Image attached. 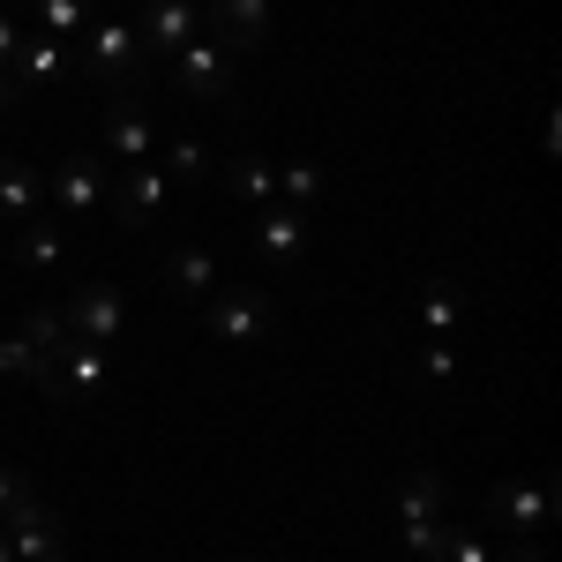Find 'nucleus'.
<instances>
[{
  "label": "nucleus",
  "instance_id": "1",
  "mask_svg": "<svg viewBox=\"0 0 562 562\" xmlns=\"http://www.w3.org/2000/svg\"><path fill=\"white\" fill-rule=\"evenodd\" d=\"M83 68H90V83H105L113 98H143L150 53H143V38H135L128 15H98V23H83Z\"/></svg>",
  "mask_w": 562,
  "mask_h": 562
},
{
  "label": "nucleus",
  "instance_id": "2",
  "mask_svg": "<svg viewBox=\"0 0 562 562\" xmlns=\"http://www.w3.org/2000/svg\"><path fill=\"white\" fill-rule=\"evenodd\" d=\"M158 83L173 90V98H188V105H233V98H240L233 53L217 38H188L180 53H166V60H158Z\"/></svg>",
  "mask_w": 562,
  "mask_h": 562
},
{
  "label": "nucleus",
  "instance_id": "3",
  "mask_svg": "<svg viewBox=\"0 0 562 562\" xmlns=\"http://www.w3.org/2000/svg\"><path fill=\"white\" fill-rule=\"evenodd\" d=\"M0 540H8L15 562H68V525H60V510L38 503V495H23V503L0 518Z\"/></svg>",
  "mask_w": 562,
  "mask_h": 562
},
{
  "label": "nucleus",
  "instance_id": "4",
  "mask_svg": "<svg viewBox=\"0 0 562 562\" xmlns=\"http://www.w3.org/2000/svg\"><path fill=\"white\" fill-rule=\"evenodd\" d=\"M442 503H450V495H442V473H428V465L397 480V540H405L413 555H428V548H435V532H442Z\"/></svg>",
  "mask_w": 562,
  "mask_h": 562
},
{
  "label": "nucleus",
  "instance_id": "5",
  "mask_svg": "<svg viewBox=\"0 0 562 562\" xmlns=\"http://www.w3.org/2000/svg\"><path fill=\"white\" fill-rule=\"evenodd\" d=\"M135 38H143V53H150V68L166 60V53H180L188 38H203V8L195 0H135Z\"/></svg>",
  "mask_w": 562,
  "mask_h": 562
},
{
  "label": "nucleus",
  "instance_id": "6",
  "mask_svg": "<svg viewBox=\"0 0 562 562\" xmlns=\"http://www.w3.org/2000/svg\"><path fill=\"white\" fill-rule=\"evenodd\" d=\"M53 203H60V217H98L105 211V195H113V173H105V158L98 150H76V158H60L53 166V188H45Z\"/></svg>",
  "mask_w": 562,
  "mask_h": 562
},
{
  "label": "nucleus",
  "instance_id": "7",
  "mask_svg": "<svg viewBox=\"0 0 562 562\" xmlns=\"http://www.w3.org/2000/svg\"><path fill=\"white\" fill-rule=\"evenodd\" d=\"M60 323H68V338H83V346H113V338H121V323H128L121 285H105V278L76 285V293L60 301Z\"/></svg>",
  "mask_w": 562,
  "mask_h": 562
},
{
  "label": "nucleus",
  "instance_id": "8",
  "mask_svg": "<svg viewBox=\"0 0 562 562\" xmlns=\"http://www.w3.org/2000/svg\"><path fill=\"white\" fill-rule=\"evenodd\" d=\"M487 518L510 525L518 540H540V532L555 525V487H548V480H503V487L487 495Z\"/></svg>",
  "mask_w": 562,
  "mask_h": 562
},
{
  "label": "nucleus",
  "instance_id": "9",
  "mask_svg": "<svg viewBox=\"0 0 562 562\" xmlns=\"http://www.w3.org/2000/svg\"><path fill=\"white\" fill-rule=\"evenodd\" d=\"M166 195H173V180H166V166L150 158V166H121V180H113V195H105V211H113V225H150V217L166 211Z\"/></svg>",
  "mask_w": 562,
  "mask_h": 562
},
{
  "label": "nucleus",
  "instance_id": "10",
  "mask_svg": "<svg viewBox=\"0 0 562 562\" xmlns=\"http://www.w3.org/2000/svg\"><path fill=\"white\" fill-rule=\"evenodd\" d=\"M158 158V128L143 98H113L105 105V166H150Z\"/></svg>",
  "mask_w": 562,
  "mask_h": 562
},
{
  "label": "nucleus",
  "instance_id": "11",
  "mask_svg": "<svg viewBox=\"0 0 562 562\" xmlns=\"http://www.w3.org/2000/svg\"><path fill=\"white\" fill-rule=\"evenodd\" d=\"M203 330H211L217 346H256L262 330H270V301L262 293H211L203 301Z\"/></svg>",
  "mask_w": 562,
  "mask_h": 562
},
{
  "label": "nucleus",
  "instance_id": "12",
  "mask_svg": "<svg viewBox=\"0 0 562 562\" xmlns=\"http://www.w3.org/2000/svg\"><path fill=\"white\" fill-rule=\"evenodd\" d=\"M203 23H211V38L240 60V53H256V45L270 38V0H211Z\"/></svg>",
  "mask_w": 562,
  "mask_h": 562
},
{
  "label": "nucleus",
  "instance_id": "13",
  "mask_svg": "<svg viewBox=\"0 0 562 562\" xmlns=\"http://www.w3.org/2000/svg\"><path fill=\"white\" fill-rule=\"evenodd\" d=\"M105 375H113L105 346L68 338V346H60V360H53V397H60V405H83V397H98V390H105Z\"/></svg>",
  "mask_w": 562,
  "mask_h": 562
},
{
  "label": "nucleus",
  "instance_id": "14",
  "mask_svg": "<svg viewBox=\"0 0 562 562\" xmlns=\"http://www.w3.org/2000/svg\"><path fill=\"white\" fill-rule=\"evenodd\" d=\"M256 256L270 262V270H293V262L307 256V211H278V203H262V217H256Z\"/></svg>",
  "mask_w": 562,
  "mask_h": 562
},
{
  "label": "nucleus",
  "instance_id": "15",
  "mask_svg": "<svg viewBox=\"0 0 562 562\" xmlns=\"http://www.w3.org/2000/svg\"><path fill=\"white\" fill-rule=\"evenodd\" d=\"M60 76H68V45L23 23V45H15V60H8V83L15 90H53Z\"/></svg>",
  "mask_w": 562,
  "mask_h": 562
},
{
  "label": "nucleus",
  "instance_id": "16",
  "mask_svg": "<svg viewBox=\"0 0 562 562\" xmlns=\"http://www.w3.org/2000/svg\"><path fill=\"white\" fill-rule=\"evenodd\" d=\"M166 293L188 301V307H203L217 293V256H211V248H195V240H180L173 256H166Z\"/></svg>",
  "mask_w": 562,
  "mask_h": 562
},
{
  "label": "nucleus",
  "instance_id": "17",
  "mask_svg": "<svg viewBox=\"0 0 562 562\" xmlns=\"http://www.w3.org/2000/svg\"><path fill=\"white\" fill-rule=\"evenodd\" d=\"M45 203V180L38 166H23V158H0V225H31Z\"/></svg>",
  "mask_w": 562,
  "mask_h": 562
},
{
  "label": "nucleus",
  "instance_id": "18",
  "mask_svg": "<svg viewBox=\"0 0 562 562\" xmlns=\"http://www.w3.org/2000/svg\"><path fill=\"white\" fill-rule=\"evenodd\" d=\"M15 262L38 270V278H60V270H68V233H60V225H38V217L15 225Z\"/></svg>",
  "mask_w": 562,
  "mask_h": 562
},
{
  "label": "nucleus",
  "instance_id": "19",
  "mask_svg": "<svg viewBox=\"0 0 562 562\" xmlns=\"http://www.w3.org/2000/svg\"><path fill=\"white\" fill-rule=\"evenodd\" d=\"M15 338L38 352V360H60V346H68V323H60V307H23ZM45 390H53V383H45Z\"/></svg>",
  "mask_w": 562,
  "mask_h": 562
},
{
  "label": "nucleus",
  "instance_id": "20",
  "mask_svg": "<svg viewBox=\"0 0 562 562\" xmlns=\"http://www.w3.org/2000/svg\"><path fill=\"white\" fill-rule=\"evenodd\" d=\"M458 315H465V285L435 278L428 301H420V330H428V338H450V330H458Z\"/></svg>",
  "mask_w": 562,
  "mask_h": 562
},
{
  "label": "nucleus",
  "instance_id": "21",
  "mask_svg": "<svg viewBox=\"0 0 562 562\" xmlns=\"http://www.w3.org/2000/svg\"><path fill=\"white\" fill-rule=\"evenodd\" d=\"M31 8H38V23H31V31H45V38H83V23H90V8H98V0H31Z\"/></svg>",
  "mask_w": 562,
  "mask_h": 562
},
{
  "label": "nucleus",
  "instance_id": "22",
  "mask_svg": "<svg viewBox=\"0 0 562 562\" xmlns=\"http://www.w3.org/2000/svg\"><path fill=\"white\" fill-rule=\"evenodd\" d=\"M225 180H233L248 203H278V166H270V158H225Z\"/></svg>",
  "mask_w": 562,
  "mask_h": 562
},
{
  "label": "nucleus",
  "instance_id": "23",
  "mask_svg": "<svg viewBox=\"0 0 562 562\" xmlns=\"http://www.w3.org/2000/svg\"><path fill=\"white\" fill-rule=\"evenodd\" d=\"M0 383H53V360H38V352L8 330V338H0Z\"/></svg>",
  "mask_w": 562,
  "mask_h": 562
},
{
  "label": "nucleus",
  "instance_id": "24",
  "mask_svg": "<svg viewBox=\"0 0 562 562\" xmlns=\"http://www.w3.org/2000/svg\"><path fill=\"white\" fill-rule=\"evenodd\" d=\"M428 562H487V540H480L473 525H450V518H442V532H435Z\"/></svg>",
  "mask_w": 562,
  "mask_h": 562
},
{
  "label": "nucleus",
  "instance_id": "25",
  "mask_svg": "<svg viewBox=\"0 0 562 562\" xmlns=\"http://www.w3.org/2000/svg\"><path fill=\"white\" fill-rule=\"evenodd\" d=\"M166 180H188V188H195V180H211V150H203L195 135H180L173 150H166Z\"/></svg>",
  "mask_w": 562,
  "mask_h": 562
},
{
  "label": "nucleus",
  "instance_id": "26",
  "mask_svg": "<svg viewBox=\"0 0 562 562\" xmlns=\"http://www.w3.org/2000/svg\"><path fill=\"white\" fill-rule=\"evenodd\" d=\"M278 188H285L293 211H301V203H315V188H323V166H315V158H285V166H278Z\"/></svg>",
  "mask_w": 562,
  "mask_h": 562
},
{
  "label": "nucleus",
  "instance_id": "27",
  "mask_svg": "<svg viewBox=\"0 0 562 562\" xmlns=\"http://www.w3.org/2000/svg\"><path fill=\"white\" fill-rule=\"evenodd\" d=\"M428 375H435V383L458 375V346H450V338H428Z\"/></svg>",
  "mask_w": 562,
  "mask_h": 562
},
{
  "label": "nucleus",
  "instance_id": "28",
  "mask_svg": "<svg viewBox=\"0 0 562 562\" xmlns=\"http://www.w3.org/2000/svg\"><path fill=\"white\" fill-rule=\"evenodd\" d=\"M15 45H23V15H15V8H0V68L15 60Z\"/></svg>",
  "mask_w": 562,
  "mask_h": 562
},
{
  "label": "nucleus",
  "instance_id": "29",
  "mask_svg": "<svg viewBox=\"0 0 562 562\" xmlns=\"http://www.w3.org/2000/svg\"><path fill=\"white\" fill-rule=\"evenodd\" d=\"M23 495H31V487H23V473H8V465H0V518H8Z\"/></svg>",
  "mask_w": 562,
  "mask_h": 562
},
{
  "label": "nucleus",
  "instance_id": "30",
  "mask_svg": "<svg viewBox=\"0 0 562 562\" xmlns=\"http://www.w3.org/2000/svg\"><path fill=\"white\" fill-rule=\"evenodd\" d=\"M510 562H548V555H540V540H518V548H510Z\"/></svg>",
  "mask_w": 562,
  "mask_h": 562
},
{
  "label": "nucleus",
  "instance_id": "31",
  "mask_svg": "<svg viewBox=\"0 0 562 562\" xmlns=\"http://www.w3.org/2000/svg\"><path fill=\"white\" fill-rule=\"evenodd\" d=\"M8 105H15V83H8V68H0V113H8Z\"/></svg>",
  "mask_w": 562,
  "mask_h": 562
},
{
  "label": "nucleus",
  "instance_id": "32",
  "mask_svg": "<svg viewBox=\"0 0 562 562\" xmlns=\"http://www.w3.org/2000/svg\"><path fill=\"white\" fill-rule=\"evenodd\" d=\"M0 562H15V555H8V540H0Z\"/></svg>",
  "mask_w": 562,
  "mask_h": 562
},
{
  "label": "nucleus",
  "instance_id": "33",
  "mask_svg": "<svg viewBox=\"0 0 562 562\" xmlns=\"http://www.w3.org/2000/svg\"><path fill=\"white\" fill-rule=\"evenodd\" d=\"M0 8H15V0H0Z\"/></svg>",
  "mask_w": 562,
  "mask_h": 562
},
{
  "label": "nucleus",
  "instance_id": "34",
  "mask_svg": "<svg viewBox=\"0 0 562 562\" xmlns=\"http://www.w3.org/2000/svg\"><path fill=\"white\" fill-rule=\"evenodd\" d=\"M233 562H248V555H233Z\"/></svg>",
  "mask_w": 562,
  "mask_h": 562
}]
</instances>
